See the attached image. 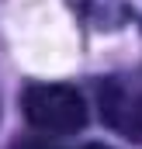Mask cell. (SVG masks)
<instances>
[{"instance_id":"7a4b0ae2","label":"cell","mask_w":142,"mask_h":149,"mask_svg":"<svg viewBox=\"0 0 142 149\" xmlns=\"http://www.w3.org/2000/svg\"><path fill=\"white\" fill-rule=\"evenodd\" d=\"M97 101L107 128H114L128 142H142V80L107 76L97 87Z\"/></svg>"},{"instance_id":"277c9868","label":"cell","mask_w":142,"mask_h":149,"mask_svg":"<svg viewBox=\"0 0 142 149\" xmlns=\"http://www.w3.org/2000/svg\"><path fill=\"white\" fill-rule=\"evenodd\" d=\"M83 149H111V146H101V142H90V146H83Z\"/></svg>"},{"instance_id":"3957f363","label":"cell","mask_w":142,"mask_h":149,"mask_svg":"<svg viewBox=\"0 0 142 149\" xmlns=\"http://www.w3.org/2000/svg\"><path fill=\"white\" fill-rule=\"evenodd\" d=\"M14 149H56V146H49V142H38V139H24V142H17Z\"/></svg>"},{"instance_id":"6da1fadb","label":"cell","mask_w":142,"mask_h":149,"mask_svg":"<svg viewBox=\"0 0 142 149\" xmlns=\"http://www.w3.org/2000/svg\"><path fill=\"white\" fill-rule=\"evenodd\" d=\"M21 111L31 128L49 135H73L87 125V101L70 83H28Z\"/></svg>"}]
</instances>
